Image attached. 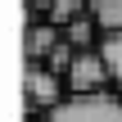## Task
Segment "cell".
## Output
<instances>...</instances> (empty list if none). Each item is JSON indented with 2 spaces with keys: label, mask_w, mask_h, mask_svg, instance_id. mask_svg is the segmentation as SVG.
Wrapping results in <instances>:
<instances>
[{
  "label": "cell",
  "mask_w": 122,
  "mask_h": 122,
  "mask_svg": "<svg viewBox=\"0 0 122 122\" xmlns=\"http://www.w3.org/2000/svg\"><path fill=\"white\" fill-rule=\"evenodd\" d=\"M50 122H122V95L104 91V95H68Z\"/></svg>",
  "instance_id": "obj_1"
},
{
  "label": "cell",
  "mask_w": 122,
  "mask_h": 122,
  "mask_svg": "<svg viewBox=\"0 0 122 122\" xmlns=\"http://www.w3.org/2000/svg\"><path fill=\"white\" fill-rule=\"evenodd\" d=\"M63 81H68V95H104V91H113V72H109V63H104L100 50L77 54Z\"/></svg>",
  "instance_id": "obj_2"
},
{
  "label": "cell",
  "mask_w": 122,
  "mask_h": 122,
  "mask_svg": "<svg viewBox=\"0 0 122 122\" xmlns=\"http://www.w3.org/2000/svg\"><path fill=\"white\" fill-rule=\"evenodd\" d=\"M23 86H27V109H32L36 118H41V113L50 118V113H54V109L68 100V95H63V91H68V81H63V77H54L45 63H27Z\"/></svg>",
  "instance_id": "obj_3"
},
{
  "label": "cell",
  "mask_w": 122,
  "mask_h": 122,
  "mask_svg": "<svg viewBox=\"0 0 122 122\" xmlns=\"http://www.w3.org/2000/svg\"><path fill=\"white\" fill-rule=\"evenodd\" d=\"M63 41V32L54 27V23H45V18H36L32 27H27V63H45L50 59V50Z\"/></svg>",
  "instance_id": "obj_4"
},
{
  "label": "cell",
  "mask_w": 122,
  "mask_h": 122,
  "mask_svg": "<svg viewBox=\"0 0 122 122\" xmlns=\"http://www.w3.org/2000/svg\"><path fill=\"white\" fill-rule=\"evenodd\" d=\"M91 18L100 23L104 36H118L122 32V0H91Z\"/></svg>",
  "instance_id": "obj_5"
},
{
  "label": "cell",
  "mask_w": 122,
  "mask_h": 122,
  "mask_svg": "<svg viewBox=\"0 0 122 122\" xmlns=\"http://www.w3.org/2000/svg\"><path fill=\"white\" fill-rule=\"evenodd\" d=\"M27 5H32L36 14H50V9H54V0H27Z\"/></svg>",
  "instance_id": "obj_6"
},
{
  "label": "cell",
  "mask_w": 122,
  "mask_h": 122,
  "mask_svg": "<svg viewBox=\"0 0 122 122\" xmlns=\"http://www.w3.org/2000/svg\"><path fill=\"white\" fill-rule=\"evenodd\" d=\"M32 122H50V118H45V113H41V118H32Z\"/></svg>",
  "instance_id": "obj_7"
}]
</instances>
